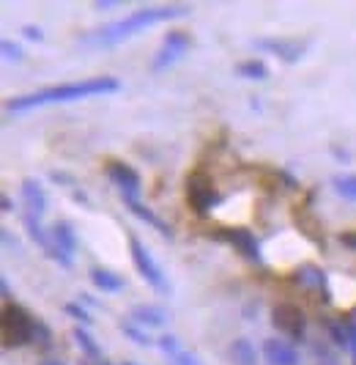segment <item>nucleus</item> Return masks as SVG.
Listing matches in <instances>:
<instances>
[{
    "mask_svg": "<svg viewBox=\"0 0 356 365\" xmlns=\"http://www.w3.org/2000/svg\"><path fill=\"white\" fill-rule=\"evenodd\" d=\"M118 88H121V83L115 77H90V80H80V83H66V86H55V88L17 96L6 105V110L9 113H28V110L41 108V105L74 102V99H88V96H99V93H115Z\"/></svg>",
    "mask_w": 356,
    "mask_h": 365,
    "instance_id": "obj_1",
    "label": "nucleus"
},
{
    "mask_svg": "<svg viewBox=\"0 0 356 365\" xmlns=\"http://www.w3.org/2000/svg\"><path fill=\"white\" fill-rule=\"evenodd\" d=\"M184 14H187V9H181V6H145V9L129 14L121 22H112L107 28H99L88 36H83V41L85 44H99V47H112V44L135 36V34H140V31L157 25V22H167V19L184 17Z\"/></svg>",
    "mask_w": 356,
    "mask_h": 365,
    "instance_id": "obj_2",
    "label": "nucleus"
},
{
    "mask_svg": "<svg viewBox=\"0 0 356 365\" xmlns=\"http://www.w3.org/2000/svg\"><path fill=\"white\" fill-rule=\"evenodd\" d=\"M36 338V319L22 305H6L3 308V344L6 349L25 346Z\"/></svg>",
    "mask_w": 356,
    "mask_h": 365,
    "instance_id": "obj_3",
    "label": "nucleus"
},
{
    "mask_svg": "<svg viewBox=\"0 0 356 365\" xmlns=\"http://www.w3.org/2000/svg\"><path fill=\"white\" fill-rule=\"evenodd\" d=\"M129 247H132V258H135V267H137V272L157 289V292L162 294H170V283H167V277H164V272L159 269V264L154 261V256L142 247L140 239H129Z\"/></svg>",
    "mask_w": 356,
    "mask_h": 365,
    "instance_id": "obj_4",
    "label": "nucleus"
},
{
    "mask_svg": "<svg viewBox=\"0 0 356 365\" xmlns=\"http://www.w3.org/2000/svg\"><path fill=\"white\" fill-rule=\"evenodd\" d=\"M187 203L195 209L197 215L211 212L214 206L219 203V195L214 192L211 179H209V176H203V173H192V176L187 179Z\"/></svg>",
    "mask_w": 356,
    "mask_h": 365,
    "instance_id": "obj_5",
    "label": "nucleus"
},
{
    "mask_svg": "<svg viewBox=\"0 0 356 365\" xmlns=\"http://www.w3.org/2000/svg\"><path fill=\"white\" fill-rule=\"evenodd\" d=\"M189 44H192V38L187 36L184 31H170V34L164 36V41H162V50L157 53V58H154L151 69H154V72H162V69L173 66L178 58H184V55H187Z\"/></svg>",
    "mask_w": 356,
    "mask_h": 365,
    "instance_id": "obj_6",
    "label": "nucleus"
},
{
    "mask_svg": "<svg viewBox=\"0 0 356 365\" xmlns=\"http://www.w3.org/2000/svg\"><path fill=\"white\" fill-rule=\"evenodd\" d=\"M271 324L280 329L283 335L293 338V341H302L304 338V313L290 305V302H283L271 311Z\"/></svg>",
    "mask_w": 356,
    "mask_h": 365,
    "instance_id": "obj_7",
    "label": "nucleus"
},
{
    "mask_svg": "<svg viewBox=\"0 0 356 365\" xmlns=\"http://www.w3.org/2000/svg\"><path fill=\"white\" fill-rule=\"evenodd\" d=\"M107 179L121 190V198H137V192H140V176H137L135 168L112 160V163H107Z\"/></svg>",
    "mask_w": 356,
    "mask_h": 365,
    "instance_id": "obj_8",
    "label": "nucleus"
},
{
    "mask_svg": "<svg viewBox=\"0 0 356 365\" xmlns=\"http://www.w3.org/2000/svg\"><path fill=\"white\" fill-rule=\"evenodd\" d=\"M53 245H55V253H58V264L61 267H71V256L77 253V237H74V228L69 222H58L53 228Z\"/></svg>",
    "mask_w": 356,
    "mask_h": 365,
    "instance_id": "obj_9",
    "label": "nucleus"
},
{
    "mask_svg": "<svg viewBox=\"0 0 356 365\" xmlns=\"http://www.w3.org/2000/svg\"><path fill=\"white\" fill-rule=\"evenodd\" d=\"M214 239H225L228 245H233L241 256L252 258V261H258L261 258V250H258V239L249 234L247 228H222V231H216Z\"/></svg>",
    "mask_w": 356,
    "mask_h": 365,
    "instance_id": "obj_10",
    "label": "nucleus"
},
{
    "mask_svg": "<svg viewBox=\"0 0 356 365\" xmlns=\"http://www.w3.org/2000/svg\"><path fill=\"white\" fill-rule=\"evenodd\" d=\"M258 47L271 55H280L288 63H293L304 55L307 41H299V38H258Z\"/></svg>",
    "mask_w": 356,
    "mask_h": 365,
    "instance_id": "obj_11",
    "label": "nucleus"
},
{
    "mask_svg": "<svg viewBox=\"0 0 356 365\" xmlns=\"http://www.w3.org/2000/svg\"><path fill=\"white\" fill-rule=\"evenodd\" d=\"M263 357L268 365H299V351L283 338H268L263 344Z\"/></svg>",
    "mask_w": 356,
    "mask_h": 365,
    "instance_id": "obj_12",
    "label": "nucleus"
},
{
    "mask_svg": "<svg viewBox=\"0 0 356 365\" xmlns=\"http://www.w3.org/2000/svg\"><path fill=\"white\" fill-rule=\"evenodd\" d=\"M22 201L28 206V212L41 217L47 212V195H44V187L36 182V179H25L22 182Z\"/></svg>",
    "mask_w": 356,
    "mask_h": 365,
    "instance_id": "obj_13",
    "label": "nucleus"
},
{
    "mask_svg": "<svg viewBox=\"0 0 356 365\" xmlns=\"http://www.w3.org/2000/svg\"><path fill=\"white\" fill-rule=\"evenodd\" d=\"M124 203H126V206H129V212H132L135 217H140L142 222H145V225H151V228H157V231H159L162 237H173V231H170V228L164 225V220L157 217V215H154V212H151L148 206H142V203L137 201V198H124Z\"/></svg>",
    "mask_w": 356,
    "mask_h": 365,
    "instance_id": "obj_14",
    "label": "nucleus"
},
{
    "mask_svg": "<svg viewBox=\"0 0 356 365\" xmlns=\"http://www.w3.org/2000/svg\"><path fill=\"white\" fill-rule=\"evenodd\" d=\"M296 280H299L302 286H307V289L323 294V299H329V280H326V274L320 272L318 267H302V269L296 272Z\"/></svg>",
    "mask_w": 356,
    "mask_h": 365,
    "instance_id": "obj_15",
    "label": "nucleus"
},
{
    "mask_svg": "<svg viewBox=\"0 0 356 365\" xmlns=\"http://www.w3.org/2000/svg\"><path fill=\"white\" fill-rule=\"evenodd\" d=\"M159 346L167 351V357H170V363L173 365H200L189 351H184V349H181V344L176 341V335H162Z\"/></svg>",
    "mask_w": 356,
    "mask_h": 365,
    "instance_id": "obj_16",
    "label": "nucleus"
},
{
    "mask_svg": "<svg viewBox=\"0 0 356 365\" xmlns=\"http://www.w3.org/2000/svg\"><path fill=\"white\" fill-rule=\"evenodd\" d=\"M90 280H93L96 289L110 292V294H115L124 289V277L115 272H110V269H102V267H93V269H90Z\"/></svg>",
    "mask_w": 356,
    "mask_h": 365,
    "instance_id": "obj_17",
    "label": "nucleus"
},
{
    "mask_svg": "<svg viewBox=\"0 0 356 365\" xmlns=\"http://www.w3.org/2000/svg\"><path fill=\"white\" fill-rule=\"evenodd\" d=\"M132 319H135L137 324H145V327H162V324H167V313L162 311V308H154V305H140V308H135V311H132Z\"/></svg>",
    "mask_w": 356,
    "mask_h": 365,
    "instance_id": "obj_18",
    "label": "nucleus"
},
{
    "mask_svg": "<svg viewBox=\"0 0 356 365\" xmlns=\"http://www.w3.org/2000/svg\"><path fill=\"white\" fill-rule=\"evenodd\" d=\"M231 360L236 365H255V349H252V344L249 341H244V338H239V341H233L231 346Z\"/></svg>",
    "mask_w": 356,
    "mask_h": 365,
    "instance_id": "obj_19",
    "label": "nucleus"
},
{
    "mask_svg": "<svg viewBox=\"0 0 356 365\" xmlns=\"http://www.w3.org/2000/svg\"><path fill=\"white\" fill-rule=\"evenodd\" d=\"M236 72L241 74V77H247V80H266L268 66L263 61H244V63L236 66Z\"/></svg>",
    "mask_w": 356,
    "mask_h": 365,
    "instance_id": "obj_20",
    "label": "nucleus"
},
{
    "mask_svg": "<svg viewBox=\"0 0 356 365\" xmlns=\"http://www.w3.org/2000/svg\"><path fill=\"white\" fill-rule=\"evenodd\" d=\"M74 341L80 344V349H83V351L88 354L90 360H96V363L102 360V351H99V346L93 344V338H90V335H88V332H85V329H80V327L74 329Z\"/></svg>",
    "mask_w": 356,
    "mask_h": 365,
    "instance_id": "obj_21",
    "label": "nucleus"
},
{
    "mask_svg": "<svg viewBox=\"0 0 356 365\" xmlns=\"http://www.w3.org/2000/svg\"><path fill=\"white\" fill-rule=\"evenodd\" d=\"M335 190L342 198L356 201V176H340V179H335Z\"/></svg>",
    "mask_w": 356,
    "mask_h": 365,
    "instance_id": "obj_22",
    "label": "nucleus"
},
{
    "mask_svg": "<svg viewBox=\"0 0 356 365\" xmlns=\"http://www.w3.org/2000/svg\"><path fill=\"white\" fill-rule=\"evenodd\" d=\"M121 329H124V335H129V338H132L135 344H140V346H151V344H154V338H151V335H145L140 327H135L132 322H124Z\"/></svg>",
    "mask_w": 356,
    "mask_h": 365,
    "instance_id": "obj_23",
    "label": "nucleus"
},
{
    "mask_svg": "<svg viewBox=\"0 0 356 365\" xmlns=\"http://www.w3.org/2000/svg\"><path fill=\"white\" fill-rule=\"evenodd\" d=\"M329 332H332L335 344H340V346H348V335H345V324H335V322H329Z\"/></svg>",
    "mask_w": 356,
    "mask_h": 365,
    "instance_id": "obj_24",
    "label": "nucleus"
},
{
    "mask_svg": "<svg viewBox=\"0 0 356 365\" xmlns=\"http://www.w3.org/2000/svg\"><path fill=\"white\" fill-rule=\"evenodd\" d=\"M63 311L69 313L71 319H80L83 324H88V322H90V316H88V313H85V308H80V305H74V302H69V305H66Z\"/></svg>",
    "mask_w": 356,
    "mask_h": 365,
    "instance_id": "obj_25",
    "label": "nucleus"
},
{
    "mask_svg": "<svg viewBox=\"0 0 356 365\" xmlns=\"http://www.w3.org/2000/svg\"><path fill=\"white\" fill-rule=\"evenodd\" d=\"M345 335H348V349H351V357H354V365H356V322L345 324Z\"/></svg>",
    "mask_w": 356,
    "mask_h": 365,
    "instance_id": "obj_26",
    "label": "nucleus"
},
{
    "mask_svg": "<svg viewBox=\"0 0 356 365\" xmlns=\"http://www.w3.org/2000/svg\"><path fill=\"white\" fill-rule=\"evenodd\" d=\"M3 55H6V58H14V61H19V58H22V50H19L17 44H11V41H3Z\"/></svg>",
    "mask_w": 356,
    "mask_h": 365,
    "instance_id": "obj_27",
    "label": "nucleus"
},
{
    "mask_svg": "<svg viewBox=\"0 0 356 365\" xmlns=\"http://www.w3.org/2000/svg\"><path fill=\"white\" fill-rule=\"evenodd\" d=\"M33 341H41V344H44V346H47V344H50V329L44 327V324H41V322H36V338Z\"/></svg>",
    "mask_w": 356,
    "mask_h": 365,
    "instance_id": "obj_28",
    "label": "nucleus"
},
{
    "mask_svg": "<svg viewBox=\"0 0 356 365\" xmlns=\"http://www.w3.org/2000/svg\"><path fill=\"white\" fill-rule=\"evenodd\" d=\"M340 242H342L345 247H351V250H356V231H348V234H340Z\"/></svg>",
    "mask_w": 356,
    "mask_h": 365,
    "instance_id": "obj_29",
    "label": "nucleus"
},
{
    "mask_svg": "<svg viewBox=\"0 0 356 365\" xmlns=\"http://www.w3.org/2000/svg\"><path fill=\"white\" fill-rule=\"evenodd\" d=\"M25 36L33 38V41H41V36H44V34H41L38 28H33V25H28V28H25Z\"/></svg>",
    "mask_w": 356,
    "mask_h": 365,
    "instance_id": "obj_30",
    "label": "nucleus"
},
{
    "mask_svg": "<svg viewBox=\"0 0 356 365\" xmlns=\"http://www.w3.org/2000/svg\"><path fill=\"white\" fill-rule=\"evenodd\" d=\"M96 6H99V9H115V6H121V3H118V0H99Z\"/></svg>",
    "mask_w": 356,
    "mask_h": 365,
    "instance_id": "obj_31",
    "label": "nucleus"
},
{
    "mask_svg": "<svg viewBox=\"0 0 356 365\" xmlns=\"http://www.w3.org/2000/svg\"><path fill=\"white\" fill-rule=\"evenodd\" d=\"M318 351H320V349H318ZM320 354H323V357L318 360V365H335V357H329L326 351H320Z\"/></svg>",
    "mask_w": 356,
    "mask_h": 365,
    "instance_id": "obj_32",
    "label": "nucleus"
},
{
    "mask_svg": "<svg viewBox=\"0 0 356 365\" xmlns=\"http://www.w3.org/2000/svg\"><path fill=\"white\" fill-rule=\"evenodd\" d=\"M44 365H63V363H61V360H47Z\"/></svg>",
    "mask_w": 356,
    "mask_h": 365,
    "instance_id": "obj_33",
    "label": "nucleus"
},
{
    "mask_svg": "<svg viewBox=\"0 0 356 365\" xmlns=\"http://www.w3.org/2000/svg\"><path fill=\"white\" fill-rule=\"evenodd\" d=\"M85 365H107V363H102V360H99V363H85Z\"/></svg>",
    "mask_w": 356,
    "mask_h": 365,
    "instance_id": "obj_34",
    "label": "nucleus"
},
{
    "mask_svg": "<svg viewBox=\"0 0 356 365\" xmlns=\"http://www.w3.org/2000/svg\"><path fill=\"white\" fill-rule=\"evenodd\" d=\"M126 365H135V363H126Z\"/></svg>",
    "mask_w": 356,
    "mask_h": 365,
    "instance_id": "obj_35",
    "label": "nucleus"
}]
</instances>
